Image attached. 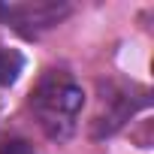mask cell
<instances>
[{"label":"cell","instance_id":"1","mask_svg":"<svg viewBox=\"0 0 154 154\" xmlns=\"http://www.w3.org/2000/svg\"><path fill=\"white\" fill-rule=\"evenodd\" d=\"M27 106L48 139L66 142L75 136V127H79L85 91L69 69H45L27 97Z\"/></svg>","mask_w":154,"mask_h":154},{"label":"cell","instance_id":"2","mask_svg":"<svg viewBox=\"0 0 154 154\" xmlns=\"http://www.w3.org/2000/svg\"><path fill=\"white\" fill-rule=\"evenodd\" d=\"M151 97L145 88L139 85H127V82H100V112L91 121V139H109L115 136L136 112L148 109Z\"/></svg>","mask_w":154,"mask_h":154},{"label":"cell","instance_id":"3","mask_svg":"<svg viewBox=\"0 0 154 154\" xmlns=\"http://www.w3.org/2000/svg\"><path fill=\"white\" fill-rule=\"evenodd\" d=\"M69 15V3H0V24L24 36H39Z\"/></svg>","mask_w":154,"mask_h":154},{"label":"cell","instance_id":"4","mask_svg":"<svg viewBox=\"0 0 154 154\" xmlns=\"http://www.w3.org/2000/svg\"><path fill=\"white\" fill-rule=\"evenodd\" d=\"M21 72H24V54H21L18 48L0 45V88L15 85Z\"/></svg>","mask_w":154,"mask_h":154},{"label":"cell","instance_id":"5","mask_svg":"<svg viewBox=\"0 0 154 154\" xmlns=\"http://www.w3.org/2000/svg\"><path fill=\"white\" fill-rule=\"evenodd\" d=\"M0 154H39L27 139H6L0 142Z\"/></svg>","mask_w":154,"mask_h":154}]
</instances>
